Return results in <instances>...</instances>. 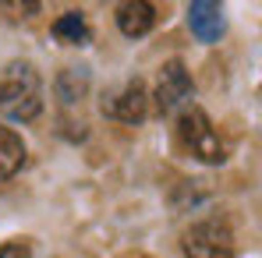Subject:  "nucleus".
<instances>
[{
	"mask_svg": "<svg viewBox=\"0 0 262 258\" xmlns=\"http://www.w3.org/2000/svg\"><path fill=\"white\" fill-rule=\"evenodd\" d=\"M188 25H191V36L199 43H220L227 21H223V7L213 0H195L188 4Z\"/></svg>",
	"mask_w": 262,
	"mask_h": 258,
	"instance_id": "423d86ee",
	"label": "nucleus"
},
{
	"mask_svg": "<svg viewBox=\"0 0 262 258\" xmlns=\"http://www.w3.org/2000/svg\"><path fill=\"white\" fill-rule=\"evenodd\" d=\"M177 134H181L184 149H188L195 159H202V163H209V167L227 163V142L220 138V131L213 128V121L206 117V110H199V106L181 110V117H177Z\"/></svg>",
	"mask_w": 262,
	"mask_h": 258,
	"instance_id": "f03ea898",
	"label": "nucleus"
},
{
	"mask_svg": "<svg viewBox=\"0 0 262 258\" xmlns=\"http://www.w3.org/2000/svg\"><path fill=\"white\" fill-rule=\"evenodd\" d=\"M191 96H195V82L184 67V60H167L156 75V92H152V103H156V113L160 117H170L191 106Z\"/></svg>",
	"mask_w": 262,
	"mask_h": 258,
	"instance_id": "7ed1b4c3",
	"label": "nucleus"
},
{
	"mask_svg": "<svg viewBox=\"0 0 262 258\" xmlns=\"http://www.w3.org/2000/svg\"><path fill=\"white\" fill-rule=\"evenodd\" d=\"M53 39H60V43H68V46H85L89 39H92L85 14H82V11H64V14L53 21Z\"/></svg>",
	"mask_w": 262,
	"mask_h": 258,
	"instance_id": "1a4fd4ad",
	"label": "nucleus"
},
{
	"mask_svg": "<svg viewBox=\"0 0 262 258\" xmlns=\"http://www.w3.org/2000/svg\"><path fill=\"white\" fill-rule=\"evenodd\" d=\"M184 258H234V233L223 219H202L184 230Z\"/></svg>",
	"mask_w": 262,
	"mask_h": 258,
	"instance_id": "20e7f679",
	"label": "nucleus"
},
{
	"mask_svg": "<svg viewBox=\"0 0 262 258\" xmlns=\"http://www.w3.org/2000/svg\"><path fill=\"white\" fill-rule=\"evenodd\" d=\"M99 110L110 117V121H121V124H142L145 113H149V92L138 78H128L124 85L110 88L99 103Z\"/></svg>",
	"mask_w": 262,
	"mask_h": 258,
	"instance_id": "39448f33",
	"label": "nucleus"
},
{
	"mask_svg": "<svg viewBox=\"0 0 262 258\" xmlns=\"http://www.w3.org/2000/svg\"><path fill=\"white\" fill-rule=\"evenodd\" d=\"M0 258H32V248L25 241H11V244L0 248Z\"/></svg>",
	"mask_w": 262,
	"mask_h": 258,
	"instance_id": "9b49d317",
	"label": "nucleus"
},
{
	"mask_svg": "<svg viewBox=\"0 0 262 258\" xmlns=\"http://www.w3.org/2000/svg\"><path fill=\"white\" fill-rule=\"evenodd\" d=\"M156 25V7L145 4V0H128L117 7V29L128 36V39H142L149 36Z\"/></svg>",
	"mask_w": 262,
	"mask_h": 258,
	"instance_id": "0eeeda50",
	"label": "nucleus"
},
{
	"mask_svg": "<svg viewBox=\"0 0 262 258\" xmlns=\"http://www.w3.org/2000/svg\"><path fill=\"white\" fill-rule=\"evenodd\" d=\"M25 167V142L21 134L0 124V180H11Z\"/></svg>",
	"mask_w": 262,
	"mask_h": 258,
	"instance_id": "6e6552de",
	"label": "nucleus"
},
{
	"mask_svg": "<svg viewBox=\"0 0 262 258\" xmlns=\"http://www.w3.org/2000/svg\"><path fill=\"white\" fill-rule=\"evenodd\" d=\"M89 92V67H64L57 75V96L60 103H78Z\"/></svg>",
	"mask_w": 262,
	"mask_h": 258,
	"instance_id": "9d476101",
	"label": "nucleus"
},
{
	"mask_svg": "<svg viewBox=\"0 0 262 258\" xmlns=\"http://www.w3.org/2000/svg\"><path fill=\"white\" fill-rule=\"evenodd\" d=\"M0 113L18 124H29L43 113V82L29 60H11L0 71Z\"/></svg>",
	"mask_w": 262,
	"mask_h": 258,
	"instance_id": "f257e3e1",
	"label": "nucleus"
}]
</instances>
